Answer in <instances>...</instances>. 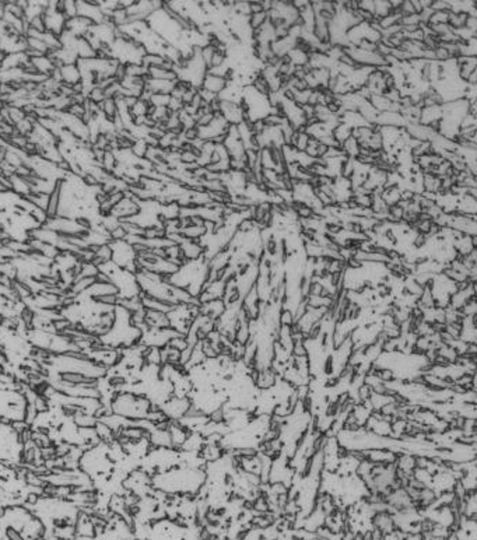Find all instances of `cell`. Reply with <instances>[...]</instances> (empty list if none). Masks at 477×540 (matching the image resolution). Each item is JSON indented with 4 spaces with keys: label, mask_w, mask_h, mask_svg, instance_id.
Segmentation results:
<instances>
[{
    "label": "cell",
    "mask_w": 477,
    "mask_h": 540,
    "mask_svg": "<svg viewBox=\"0 0 477 540\" xmlns=\"http://www.w3.org/2000/svg\"><path fill=\"white\" fill-rule=\"evenodd\" d=\"M171 100V97L168 94H153L150 98V104L154 105L156 108L168 107V102Z\"/></svg>",
    "instance_id": "cell-3"
},
{
    "label": "cell",
    "mask_w": 477,
    "mask_h": 540,
    "mask_svg": "<svg viewBox=\"0 0 477 540\" xmlns=\"http://www.w3.org/2000/svg\"><path fill=\"white\" fill-rule=\"evenodd\" d=\"M200 87L207 90V91H210V93H213L214 95H219V94H221L226 90L227 81L224 80V77H221V76H216V74L206 73V76L203 78Z\"/></svg>",
    "instance_id": "cell-1"
},
{
    "label": "cell",
    "mask_w": 477,
    "mask_h": 540,
    "mask_svg": "<svg viewBox=\"0 0 477 540\" xmlns=\"http://www.w3.org/2000/svg\"><path fill=\"white\" fill-rule=\"evenodd\" d=\"M60 74H62V83L67 85H74L78 81H81L80 70H78L77 64H66L60 67Z\"/></svg>",
    "instance_id": "cell-2"
}]
</instances>
